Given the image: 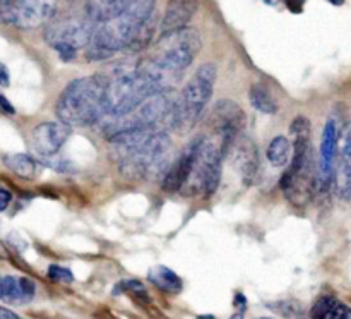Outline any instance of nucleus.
Listing matches in <instances>:
<instances>
[{
	"instance_id": "nucleus-1",
	"label": "nucleus",
	"mask_w": 351,
	"mask_h": 319,
	"mask_svg": "<svg viewBox=\"0 0 351 319\" xmlns=\"http://www.w3.org/2000/svg\"><path fill=\"white\" fill-rule=\"evenodd\" d=\"M168 134L149 129H134L110 137V154L130 178H146L170 153Z\"/></svg>"
},
{
	"instance_id": "nucleus-2",
	"label": "nucleus",
	"mask_w": 351,
	"mask_h": 319,
	"mask_svg": "<svg viewBox=\"0 0 351 319\" xmlns=\"http://www.w3.org/2000/svg\"><path fill=\"white\" fill-rule=\"evenodd\" d=\"M153 12H156V0H134L115 17L96 24L86 47V58L89 62H101L127 50L137 31Z\"/></svg>"
},
{
	"instance_id": "nucleus-3",
	"label": "nucleus",
	"mask_w": 351,
	"mask_h": 319,
	"mask_svg": "<svg viewBox=\"0 0 351 319\" xmlns=\"http://www.w3.org/2000/svg\"><path fill=\"white\" fill-rule=\"evenodd\" d=\"M106 75L95 74L69 82L57 99L55 112L69 127H86L106 117Z\"/></svg>"
},
{
	"instance_id": "nucleus-4",
	"label": "nucleus",
	"mask_w": 351,
	"mask_h": 319,
	"mask_svg": "<svg viewBox=\"0 0 351 319\" xmlns=\"http://www.w3.org/2000/svg\"><path fill=\"white\" fill-rule=\"evenodd\" d=\"M216 78H218V69L213 62H206L192 74L167 117L171 129L177 130L178 134H187L189 130L194 129L201 119L202 110L211 99Z\"/></svg>"
},
{
	"instance_id": "nucleus-5",
	"label": "nucleus",
	"mask_w": 351,
	"mask_h": 319,
	"mask_svg": "<svg viewBox=\"0 0 351 319\" xmlns=\"http://www.w3.org/2000/svg\"><path fill=\"white\" fill-rule=\"evenodd\" d=\"M201 48V33L195 27L185 26L171 33L160 34L153 55L146 58L161 74L167 75L168 79H173L195 60Z\"/></svg>"
},
{
	"instance_id": "nucleus-6",
	"label": "nucleus",
	"mask_w": 351,
	"mask_h": 319,
	"mask_svg": "<svg viewBox=\"0 0 351 319\" xmlns=\"http://www.w3.org/2000/svg\"><path fill=\"white\" fill-rule=\"evenodd\" d=\"M228 153L230 146L223 143L218 136L211 132L202 136L194 168L184 185L185 194L204 196V198L215 194L221 180L223 160Z\"/></svg>"
},
{
	"instance_id": "nucleus-7",
	"label": "nucleus",
	"mask_w": 351,
	"mask_h": 319,
	"mask_svg": "<svg viewBox=\"0 0 351 319\" xmlns=\"http://www.w3.org/2000/svg\"><path fill=\"white\" fill-rule=\"evenodd\" d=\"M95 27L96 23L88 16H67L60 19L53 17L47 24L45 40L62 60L71 62L81 48L88 47Z\"/></svg>"
},
{
	"instance_id": "nucleus-8",
	"label": "nucleus",
	"mask_w": 351,
	"mask_h": 319,
	"mask_svg": "<svg viewBox=\"0 0 351 319\" xmlns=\"http://www.w3.org/2000/svg\"><path fill=\"white\" fill-rule=\"evenodd\" d=\"M175 99L171 98V89H163L154 95L147 96L144 102H141L136 108L123 113L120 117H105L101 120L103 130L110 134V137L119 132L134 129H149L154 127L160 120L167 119L173 106Z\"/></svg>"
},
{
	"instance_id": "nucleus-9",
	"label": "nucleus",
	"mask_w": 351,
	"mask_h": 319,
	"mask_svg": "<svg viewBox=\"0 0 351 319\" xmlns=\"http://www.w3.org/2000/svg\"><path fill=\"white\" fill-rule=\"evenodd\" d=\"M58 0H0V23L19 29L48 24L57 14Z\"/></svg>"
},
{
	"instance_id": "nucleus-10",
	"label": "nucleus",
	"mask_w": 351,
	"mask_h": 319,
	"mask_svg": "<svg viewBox=\"0 0 351 319\" xmlns=\"http://www.w3.org/2000/svg\"><path fill=\"white\" fill-rule=\"evenodd\" d=\"M280 187L291 204H308L314 192L317 191V167L314 163V156L308 158L300 167L287 168L281 175Z\"/></svg>"
},
{
	"instance_id": "nucleus-11",
	"label": "nucleus",
	"mask_w": 351,
	"mask_h": 319,
	"mask_svg": "<svg viewBox=\"0 0 351 319\" xmlns=\"http://www.w3.org/2000/svg\"><path fill=\"white\" fill-rule=\"evenodd\" d=\"M341 129L338 126V120L329 119L322 129L321 147H319V161H317V191L328 192L335 182L336 163H338V150Z\"/></svg>"
},
{
	"instance_id": "nucleus-12",
	"label": "nucleus",
	"mask_w": 351,
	"mask_h": 319,
	"mask_svg": "<svg viewBox=\"0 0 351 319\" xmlns=\"http://www.w3.org/2000/svg\"><path fill=\"white\" fill-rule=\"evenodd\" d=\"M245 127V112L232 99H219L211 112V130L209 132L225 141L230 147L242 136Z\"/></svg>"
},
{
	"instance_id": "nucleus-13",
	"label": "nucleus",
	"mask_w": 351,
	"mask_h": 319,
	"mask_svg": "<svg viewBox=\"0 0 351 319\" xmlns=\"http://www.w3.org/2000/svg\"><path fill=\"white\" fill-rule=\"evenodd\" d=\"M69 137H71V127L67 123L60 120H50L33 127L29 144L38 156L50 158L62 150Z\"/></svg>"
},
{
	"instance_id": "nucleus-14",
	"label": "nucleus",
	"mask_w": 351,
	"mask_h": 319,
	"mask_svg": "<svg viewBox=\"0 0 351 319\" xmlns=\"http://www.w3.org/2000/svg\"><path fill=\"white\" fill-rule=\"evenodd\" d=\"M230 156H232V165L239 174L240 180L245 187L256 182L257 172H259V147L256 141L249 136H239L233 146L230 147Z\"/></svg>"
},
{
	"instance_id": "nucleus-15",
	"label": "nucleus",
	"mask_w": 351,
	"mask_h": 319,
	"mask_svg": "<svg viewBox=\"0 0 351 319\" xmlns=\"http://www.w3.org/2000/svg\"><path fill=\"white\" fill-rule=\"evenodd\" d=\"M201 141L202 136L194 137V139L182 150V153L178 154L177 160L171 163V167L168 168L167 174H165L163 177V182H161V187H163L165 192H177L184 189L185 182L189 180L192 168H194Z\"/></svg>"
},
{
	"instance_id": "nucleus-16",
	"label": "nucleus",
	"mask_w": 351,
	"mask_h": 319,
	"mask_svg": "<svg viewBox=\"0 0 351 319\" xmlns=\"http://www.w3.org/2000/svg\"><path fill=\"white\" fill-rule=\"evenodd\" d=\"M197 10L199 0H168L160 23V34H167L189 26Z\"/></svg>"
},
{
	"instance_id": "nucleus-17",
	"label": "nucleus",
	"mask_w": 351,
	"mask_h": 319,
	"mask_svg": "<svg viewBox=\"0 0 351 319\" xmlns=\"http://www.w3.org/2000/svg\"><path fill=\"white\" fill-rule=\"evenodd\" d=\"M134 0H84L86 16L96 24L108 21L122 12Z\"/></svg>"
},
{
	"instance_id": "nucleus-18",
	"label": "nucleus",
	"mask_w": 351,
	"mask_h": 319,
	"mask_svg": "<svg viewBox=\"0 0 351 319\" xmlns=\"http://www.w3.org/2000/svg\"><path fill=\"white\" fill-rule=\"evenodd\" d=\"M312 319H351V307L331 295H322L311 311Z\"/></svg>"
},
{
	"instance_id": "nucleus-19",
	"label": "nucleus",
	"mask_w": 351,
	"mask_h": 319,
	"mask_svg": "<svg viewBox=\"0 0 351 319\" xmlns=\"http://www.w3.org/2000/svg\"><path fill=\"white\" fill-rule=\"evenodd\" d=\"M249 99L250 105L256 110H259L261 113H266V115H274L278 112V102L274 98V95L271 93V89L267 88L263 82H256L252 84L249 91Z\"/></svg>"
},
{
	"instance_id": "nucleus-20",
	"label": "nucleus",
	"mask_w": 351,
	"mask_h": 319,
	"mask_svg": "<svg viewBox=\"0 0 351 319\" xmlns=\"http://www.w3.org/2000/svg\"><path fill=\"white\" fill-rule=\"evenodd\" d=\"M147 278H149V281L154 287H158L163 292H168V294H178L182 290V287H184L180 276L167 266L153 268L149 271V274H147Z\"/></svg>"
},
{
	"instance_id": "nucleus-21",
	"label": "nucleus",
	"mask_w": 351,
	"mask_h": 319,
	"mask_svg": "<svg viewBox=\"0 0 351 319\" xmlns=\"http://www.w3.org/2000/svg\"><path fill=\"white\" fill-rule=\"evenodd\" d=\"M3 163L21 178H33L36 174V161L24 153H12L3 156Z\"/></svg>"
},
{
	"instance_id": "nucleus-22",
	"label": "nucleus",
	"mask_w": 351,
	"mask_h": 319,
	"mask_svg": "<svg viewBox=\"0 0 351 319\" xmlns=\"http://www.w3.org/2000/svg\"><path fill=\"white\" fill-rule=\"evenodd\" d=\"M267 160L273 167H287L291 160V143L288 137L276 136L267 146Z\"/></svg>"
},
{
	"instance_id": "nucleus-23",
	"label": "nucleus",
	"mask_w": 351,
	"mask_h": 319,
	"mask_svg": "<svg viewBox=\"0 0 351 319\" xmlns=\"http://www.w3.org/2000/svg\"><path fill=\"white\" fill-rule=\"evenodd\" d=\"M0 298L5 300L7 304L21 305V297H19V278L17 276H3L2 278V294Z\"/></svg>"
},
{
	"instance_id": "nucleus-24",
	"label": "nucleus",
	"mask_w": 351,
	"mask_h": 319,
	"mask_svg": "<svg viewBox=\"0 0 351 319\" xmlns=\"http://www.w3.org/2000/svg\"><path fill=\"white\" fill-rule=\"evenodd\" d=\"M48 278L51 281H57V283H72L74 281V274L69 268L58 266V264H51L48 266Z\"/></svg>"
},
{
	"instance_id": "nucleus-25",
	"label": "nucleus",
	"mask_w": 351,
	"mask_h": 319,
	"mask_svg": "<svg viewBox=\"0 0 351 319\" xmlns=\"http://www.w3.org/2000/svg\"><path fill=\"white\" fill-rule=\"evenodd\" d=\"M123 292H132V294L143 295V297H146V288H144V285L141 283L139 280H123V281H119V283L115 285V290H113V295L123 294Z\"/></svg>"
},
{
	"instance_id": "nucleus-26",
	"label": "nucleus",
	"mask_w": 351,
	"mask_h": 319,
	"mask_svg": "<svg viewBox=\"0 0 351 319\" xmlns=\"http://www.w3.org/2000/svg\"><path fill=\"white\" fill-rule=\"evenodd\" d=\"M34 294H36V285H34L33 280L26 276L19 278V297H21V305L29 304L34 298Z\"/></svg>"
},
{
	"instance_id": "nucleus-27",
	"label": "nucleus",
	"mask_w": 351,
	"mask_h": 319,
	"mask_svg": "<svg viewBox=\"0 0 351 319\" xmlns=\"http://www.w3.org/2000/svg\"><path fill=\"white\" fill-rule=\"evenodd\" d=\"M341 153H339V161L351 165V122L341 130Z\"/></svg>"
},
{
	"instance_id": "nucleus-28",
	"label": "nucleus",
	"mask_w": 351,
	"mask_h": 319,
	"mask_svg": "<svg viewBox=\"0 0 351 319\" xmlns=\"http://www.w3.org/2000/svg\"><path fill=\"white\" fill-rule=\"evenodd\" d=\"M273 307L287 318H300L302 316V305L295 300L280 302V304H274Z\"/></svg>"
},
{
	"instance_id": "nucleus-29",
	"label": "nucleus",
	"mask_w": 351,
	"mask_h": 319,
	"mask_svg": "<svg viewBox=\"0 0 351 319\" xmlns=\"http://www.w3.org/2000/svg\"><path fill=\"white\" fill-rule=\"evenodd\" d=\"M10 202H12V194H10L9 189L0 185V211H5Z\"/></svg>"
},
{
	"instance_id": "nucleus-30",
	"label": "nucleus",
	"mask_w": 351,
	"mask_h": 319,
	"mask_svg": "<svg viewBox=\"0 0 351 319\" xmlns=\"http://www.w3.org/2000/svg\"><path fill=\"white\" fill-rule=\"evenodd\" d=\"M0 113H5V115H14V113H16L12 103H10L3 95H0Z\"/></svg>"
},
{
	"instance_id": "nucleus-31",
	"label": "nucleus",
	"mask_w": 351,
	"mask_h": 319,
	"mask_svg": "<svg viewBox=\"0 0 351 319\" xmlns=\"http://www.w3.org/2000/svg\"><path fill=\"white\" fill-rule=\"evenodd\" d=\"M10 82V75H9V71H7V67L3 64H0V86L2 88H7Z\"/></svg>"
},
{
	"instance_id": "nucleus-32",
	"label": "nucleus",
	"mask_w": 351,
	"mask_h": 319,
	"mask_svg": "<svg viewBox=\"0 0 351 319\" xmlns=\"http://www.w3.org/2000/svg\"><path fill=\"white\" fill-rule=\"evenodd\" d=\"M304 2H305V0H285V3L288 5V9L293 10V12H302Z\"/></svg>"
},
{
	"instance_id": "nucleus-33",
	"label": "nucleus",
	"mask_w": 351,
	"mask_h": 319,
	"mask_svg": "<svg viewBox=\"0 0 351 319\" xmlns=\"http://www.w3.org/2000/svg\"><path fill=\"white\" fill-rule=\"evenodd\" d=\"M235 307L239 309V312L245 311V309H247V298H245V295L237 294V297H235Z\"/></svg>"
},
{
	"instance_id": "nucleus-34",
	"label": "nucleus",
	"mask_w": 351,
	"mask_h": 319,
	"mask_svg": "<svg viewBox=\"0 0 351 319\" xmlns=\"http://www.w3.org/2000/svg\"><path fill=\"white\" fill-rule=\"evenodd\" d=\"M0 319H21V318L14 311H10V309L2 307V305H0Z\"/></svg>"
},
{
	"instance_id": "nucleus-35",
	"label": "nucleus",
	"mask_w": 351,
	"mask_h": 319,
	"mask_svg": "<svg viewBox=\"0 0 351 319\" xmlns=\"http://www.w3.org/2000/svg\"><path fill=\"white\" fill-rule=\"evenodd\" d=\"M230 319H245V318H243V312H237V314H233Z\"/></svg>"
},
{
	"instance_id": "nucleus-36",
	"label": "nucleus",
	"mask_w": 351,
	"mask_h": 319,
	"mask_svg": "<svg viewBox=\"0 0 351 319\" xmlns=\"http://www.w3.org/2000/svg\"><path fill=\"white\" fill-rule=\"evenodd\" d=\"M329 2H331L332 5H343V3H345V0H329Z\"/></svg>"
},
{
	"instance_id": "nucleus-37",
	"label": "nucleus",
	"mask_w": 351,
	"mask_h": 319,
	"mask_svg": "<svg viewBox=\"0 0 351 319\" xmlns=\"http://www.w3.org/2000/svg\"><path fill=\"white\" fill-rule=\"evenodd\" d=\"M197 319H215V316H211V314H206V316H199Z\"/></svg>"
},
{
	"instance_id": "nucleus-38",
	"label": "nucleus",
	"mask_w": 351,
	"mask_h": 319,
	"mask_svg": "<svg viewBox=\"0 0 351 319\" xmlns=\"http://www.w3.org/2000/svg\"><path fill=\"white\" fill-rule=\"evenodd\" d=\"M264 2H266V3H271V5H274V3H276L278 0H264Z\"/></svg>"
},
{
	"instance_id": "nucleus-39",
	"label": "nucleus",
	"mask_w": 351,
	"mask_h": 319,
	"mask_svg": "<svg viewBox=\"0 0 351 319\" xmlns=\"http://www.w3.org/2000/svg\"><path fill=\"white\" fill-rule=\"evenodd\" d=\"M0 294H2V276H0Z\"/></svg>"
},
{
	"instance_id": "nucleus-40",
	"label": "nucleus",
	"mask_w": 351,
	"mask_h": 319,
	"mask_svg": "<svg viewBox=\"0 0 351 319\" xmlns=\"http://www.w3.org/2000/svg\"><path fill=\"white\" fill-rule=\"evenodd\" d=\"M259 319H271V318H259Z\"/></svg>"
}]
</instances>
